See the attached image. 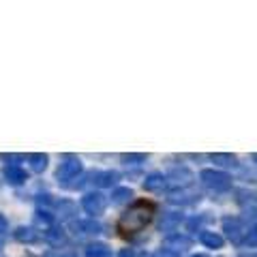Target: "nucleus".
<instances>
[{"label":"nucleus","mask_w":257,"mask_h":257,"mask_svg":"<svg viewBox=\"0 0 257 257\" xmlns=\"http://www.w3.org/2000/svg\"><path fill=\"white\" fill-rule=\"evenodd\" d=\"M155 210H157V206L152 202H148V199H138V202H133L128 206V210L120 216V221H118L120 236L133 238L135 234H140V231L152 221Z\"/></svg>","instance_id":"1"},{"label":"nucleus","mask_w":257,"mask_h":257,"mask_svg":"<svg viewBox=\"0 0 257 257\" xmlns=\"http://www.w3.org/2000/svg\"><path fill=\"white\" fill-rule=\"evenodd\" d=\"M84 172V165H82V159L79 157H64L62 163L58 165V170H56V180H58L62 187H67L69 180H75L79 174Z\"/></svg>","instance_id":"2"},{"label":"nucleus","mask_w":257,"mask_h":257,"mask_svg":"<svg viewBox=\"0 0 257 257\" xmlns=\"http://www.w3.org/2000/svg\"><path fill=\"white\" fill-rule=\"evenodd\" d=\"M199 180H202L208 189H212L216 193H223V191L231 189V176L225 174V172H219V170H202Z\"/></svg>","instance_id":"3"},{"label":"nucleus","mask_w":257,"mask_h":257,"mask_svg":"<svg viewBox=\"0 0 257 257\" xmlns=\"http://www.w3.org/2000/svg\"><path fill=\"white\" fill-rule=\"evenodd\" d=\"M82 208H84L88 214L99 216V214L105 212V208H107V197L103 195V193H99V191L86 193V195L82 197Z\"/></svg>","instance_id":"4"},{"label":"nucleus","mask_w":257,"mask_h":257,"mask_svg":"<svg viewBox=\"0 0 257 257\" xmlns=\"http://www.w3.org/2000/svg\"><path fill=\"white\" fill-rule=\"evenodd\" d=\"M223 231L227 234V238L231 240V242H242L244 236H246V225L240 221V219H225L223 221Z\"/></svg>","instance_id":"5"},{"label":"nucleus","mask_w":257,"mask_h":257,"mask_svg":"<svg viewBox=\"0 0 257 257\" xmlns=\"http://www.w3.org/2000/svg\"><path fill=\"white\" fill-rule=\"evenodd\" d=\"M71 229L77 236H96V234H101L103 227L94 219H88V221H73L71 223Z\"/></svg>","instance_id":"6"},{"label":"nucleus","mask_w":257,"mask_h":257,"mask_svg":"<svg viewBox=\"0 0 257 257\" xmlns=\"http://www.w3.org/2000/svg\"><path fill=\"white\" fill-rule=\"evenodd\" d=\"M165 248L167 251H172V253H184V251H189L191 248V238L187 236H180V234H174L165 240Z\"/></svg>","instance_id":"7"},{"label":"nucleus","mask_w":257,"mask_h":257,"mask_svg":"<svg viewBox=\"0 0 257 257\" xmlns=\"http://www.w3.org/2000/svg\"><path fill=\"white\" fill-rule=\"evenodd\" d=\"M170 202L172 204H193V202H199V193L191 191L189 187L176 189V191L170 193Z\"/></svg>","instance_id":"8"},{"label":"nucleus","mask_w":257,"mask_h":257,"mask_svg":"<svg viewBox=\"0 0 257 257\" xmlns=\"http://www.w3.org/2000/svg\"><path fill=\"white\" fill-rule=\"evenodd\" d=\"M5 180L9 184H13V187H20V184H24L28 180V176L20 165H7L5 167Z\"/></svg>","instance_id":"9"},{"label":"nucleus","mask_w":257,"mask_h":257,"mask_svg":"<svg viewBox=\"0 0 257 257\" xmlns=\"http://www.w3.org/2000/svg\"><path fill=\"white\" fill-rule=\"evenodd\" d=\"M13 238L18 240V242H24V244H35L39 242V231L35 227H26V225H22V227H18L13 231Z\"/></svg>","instance_id":"10"},{"label":"nucleus","mask_w":257,"mask_h":257,"mask_svg":"<svg viewBox=\"0 0 257 257\" xmlns=\"http://www.w3.org/2000/svg\"><path fill=\"white\" fill-rule=\"evenodd\" d=\"M174 182L176 187H180V189H184V187H189V184L193 182V174L187 170V167H176V170H172V174H170V178H167V182Z\"/></svg>","instance_id":"11"},{"label":"nucleus","mask_w":257,"mask_h":257,"mask_svg":"<svg viewBox=\"0 0 257 257\" xmlns=\"http://www.w3.org/2000/svg\"><path fill=\"white\" fill-rule=\"evenodd\" d=\"M47 163H50V157L45 152H32V155H28V165L35 174H43L47 170Z\"/></svg>","instance_id":"12"},{"label":"nucleus","mask_w":257,"mask_h":257,"mask_svg":"<svg viewBox=\"0 0 257 257\" xmlns=\"http://www.w3.org/2000/svg\"><path fill=\"white\" fill-rule=\"evenodd\" d=\"M118 180H120L118 172H96V174H92V182L101 189H107V187H111V184H116Z\"/></svg>","instance_id":"13"},{"label":"nucleus","mask_w":257,"mask_h":257,"mask_svg":"<svg viewBox=\"0 0 257 257\" xmlns=\"http://www.w3.org/2000/svg\"><path fill=\"white\" fill-rule=\"evenodd\" d=\"M165 187H167V178L163 174H150V176H146V180H144V189L150 193H159Z\"/></svg>","instance_id":"14"},{"label":"nucleus","mask_w":257,"mask_h":257,"mask_svg":"<svg viewBox=\"0 0 257 257\" xmlns=\"http://www.w3.org/2000/svg\"><path fill=\"white\" fill-rule=\"evenodd\" d=\"M199 240H202V244L208 248H221L223 246V236H219L216 231H202V234H199Z\"/></svg>","instance_id":"15"},{"label":"nucleus","mask_w":257,"mask_h":257,"mask_svg":"<svg viewBox=\"0 0 257 257\" xmlns=\"http://www.w3.org/2000/svg\"><path fill=\"white\" fill-rule=\"evenodd\" d=\"M86 257H111V248L105 242H92L86 248Z\"/></svg>","instance_id":"16"},{"label":"nucleus","mask_w":257,"mask_h":257,"mask_svg":"<svg viewBox=\"0 0 257 257\" xmlns=\"http://www.w3.org/2000/svg\"><path fill=\"white\" fill-rule=\"evenodd\" d=\"M45 240H47L50 244H54V246H60V244L67 242V236H64V231H62V229H58V227H50V229H45Z\"/></svg>","instance_id":"17"},{"label":"nucleus","mask_w":257,"mask_h":257,"mask_svg":"<svg viewBox=\"0 0 257 257\" xmlns=\"http://www.w3.org/2000/svg\"><path fill=\"white\" fill-rule=\"evenodd\" d=\"M214 165H221V167H234L238 163V159L234 155H227V152H216V155L210 157Z\"/></svg>","instance_id":"18"},{"label":"nucleus","mask_w":257,"mask_h":257,"mask_svg":"<svg viewBox=\"0 0 257 257\" xmlns=\"http://www.w3.org/2000/svg\"><path fill=\"white\" fill-rule=\"evenodd\" d=\"M131 197H133L131 189L128 187H118V189H114V193H111V204H126Z\"/></svg>","instance_id":"19"},{"label":"nucleus","mask_w":257,"mask_h":257,"mask_svg":"<svg viewBox=\"0 0 257 257\" xmlns=\"http://www.w3.org/2000/svg\"><path fill=\"white\" fill-rule=\"evenodd\" d=\"M35 223L39 225V227H43V229H50V227H52V223H54V216L47 212V210H37V214H35Z\"/></svg>","instance_id":"20"},{"label":"nucleus","mask_w":257,"mask_h":257,"mask_svg":"<svg viewBox=\"0 0 257 257\" xmlns=\"http://www.w3.org/2000/svg\"><path fill=\"white\" fill-rule=\"evenodd\" d=\"M122 161H124L126 165L128 163L138 165V163H144V161H146V155H133V152H131V155H122Z\"/></svg>","instance_id":"21"},{"label":"nucleus","mask_w":257,"mask_h":257,"mask_svg":"<svg viewBox=\"0 0 257 257\" xmlns=\"http://www.w3.org/2000/svg\"><path fill=\"white\" fill-rule=\"evenodd\" d=\"M242 242H244V244H251V246H257V227H253V229L246 231V236H244Z\"/></svg>","instance_id":"22"},{"label":"nucleus","mask_w":257,"mask_h":257,"mask_svg":"<svg viewBox=\"0 0 257 257\" xmlns=\"http://www.w3.org/2000/svg\"><path fill=\"white\" fill-rule=\"evenodd\" d=\"M178 221H180V216H176V214H170V216H167V219H165L163 223H161V229H165V231H167L170 227H174V225L178 223Z\"/></svg>","instance_id":"23"},{"label":"nucleus","mask_w":257,"mask_h":257,"mask_svg":"<svg viewBox=\"0 0 257 257\" xmlns=\"http://www.w3.org/2000/svg\"><path fill=\"white\" fill-rule=\"evenodd\" d=\"M0 159L7 161V163H20V161L24 159V155H5V152H0Z\"/></svg>","instance_id":"24"},{"label":"nucleus","mask_w":257,"mask_h":257,"mask_svg":"<svg viewBox=\"0 0 257 257\" xmlns=\"http://www.w3.org/2000/svg\"><path fill=\"white\" fill-rule=\"evenodd\" d=\"M7 231H9V223H7V219H5L3 214H0V240L5 238Z\"/></svg>","instance_id":"25"},{"label":"nucleus","mask_w":257,"mask_h":257,"mask_svg":"<svg viewBox=\"0 0 257 257\" xmlns=\"http://www.w3.org/2000/svg\"><path fill=\"white\" fill-rule=\"evenodd\" d=\"M157 257H178V255H176V253H172V251H167V248H161Z\"/></svg>","instance_id":"26"},{"label":"nucleus","mask_w":257,"mask_h":257,"mask_svg":"<svg viewBox=\"0 0 257 257\" xmlns=\"http://www.w3.org/2000/svg\"><path fill=\"white\" fill-rule=\"evenodd\" d=\"M116 257H135V253L131 251V248H122V251H120Z\"/></svg>","instance_id":"27"},{"label":"nucleus","mask_w":257,"mask_h":257,"mask_svg":"<svg viewBox=\"0 0 257 257\" xmlns=\"http://www.w3.org/2000/svg\"><path fill=\"white\" fill-rule=\"evenodd\" d=\"M45 257H62V253H47Z\"/></svg>","instance_id":"28"},{"label":"nucleus","mask_w":257,"mask_h":257,"mask_svg":"<svg viewBox=\"0 0 257 257\" xmlns=\"http://www.w3.org/2000/svg\"><path fill=\"white\" fill-rule=\"evenodd\" d=\"M140 257H152V255H148V253H142V255H140Z\"/></svg>","instance_id":"29"},{"label":"nucleus","mask_w":257,"mask_h":257,"mask_svg":"<svg viewBox=\"0 0 257 257\" xmlns=\"http://www.w3.org/2000/svg\"><path fill=\"white\" fill-rule=\"evenodd\" d=\"M193 257H208V255H193Z\"/></svg>","instance_id":"30"}]
</instances>
